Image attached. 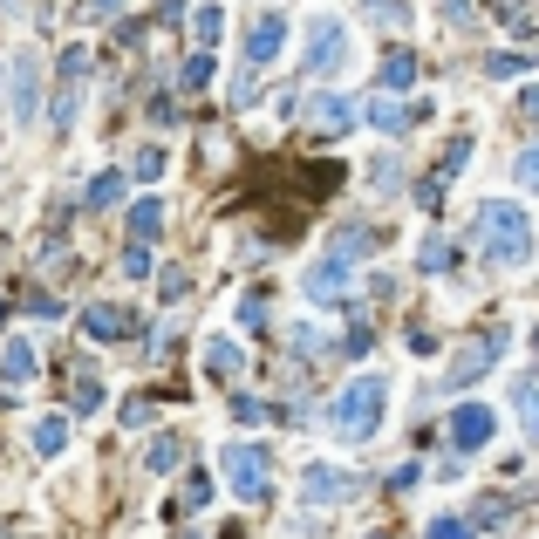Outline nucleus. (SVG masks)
<instances>
[{
  "instance_id": "obj_1",
  "label": "nucleus",
  "mask_w": 539,
  "mask_h": 539,
  "mask_svg": "<svg viewBox=\"0 0 539 539\" xmlns=\"http://www.w3.org/2000/svg\"><path fill=\"white\" fill-rule=\"evenodd\" d=\"M478 246H485V260H499V267H526V260H533V219H526L512 198H485V212H478Z\"/></svg>"
},
{
  "instance_id": "obj_2",
  "label": "nucleus",
  "mask_w": 539,
  "mask_h": 539,
  "mask_svg": "<svg viewBox=\"0 0 539 539\" xmlns=\"http://www.w3.org/2000/svg\"><path fill=\"white\" fill-rule=\"evenodd\" d=\"M383 410H389V383H383V376H355V383L335 396V410H328V430H335L342 444H362V437H376Z\"/></svg>"
},
{
  "instance_id": "obj_3",
  "label": "nucleus",
  "mask_w": 539,
  "mask_h": 539,
  "mask_svg": "<svg viewBox=\"0 0 539 539\" xmlns=\"http://www.w3.org/2000/svg\"><path fill=\"white\" fill-rule=\"evenodd\" d=\"M219 478L232 485V499L260 505L273 492V458L260 451V444H226V451H219Z\"/></svg>"
},
{
  "instance_id": "obj_4",
  "label": "nucleus",
  "mask_w": 539,
  "mask_h": 539,
  "mask_svg": "<svg viewBox=\"0 0 539 539\" xmlns=\"http://www.w3.org/2000/svg\"><path fill=\"white\" fill-rule=\"evenodd\" d=\"M499 355H505V328H485V335H471V342L451 355V369H444V389L458 396V389L485 383V376L499 369Z\"/></svg>"
},
{
  "instance_id": "obj_5",
  "label": "nucleus",
  "mask_w": 539,
  "mask_h": 539,
  "mask_svg": "<svg viewBox=\"0 0 539 539\" xmlns=\"http://www.w3.org/2000/svg\"><path fill=\"white\" fill-rule=\"evenodd\" d=\"M342 62H348V28L321 14V21L308 28V69H314V76H335Z\"/></svg>"
},
{
  "instance_id": "obj_6",
  "label": "nucleus",
  "mask_w": 539,
  "mask_h": 539,
  "mask_svg": "<svg viewBox=\"0 0 539 539\" xmlns=\"http://www.w3.org/2000/svg\"><path fill=\"white\" fill-rule=\"evenodd\" d=\"M492 430H499L492 403H458V410H451V444H458V451H485Z\"/></svg>"
},
{
  "instance_id": "obj_7",
  "label": "nucleus",
  "mask_w": 539,
  "mask_h": 539,
  "mask_svg": "<svg viewBox=\"0 0 539 539\" xmlns=\"http://www.w3.org/2000/svg\"><path fill=\"white\" fill-rule=\"evenodd\" d=\"M314 505H342L355 499V471H342V464H308V485H301Z\"/></svg>"
},
{
  "instance_id": "obj_8",
  "label": "nucleus",
  "mask_w": 539,
  "mask_h": 539,
  "mask_svg": "<svg viewBox=\"0 0 539 539\" xmlns=\"http://www.w3.org/2000/svg\"><path fill=\"white\" fill-rule=\"evenodd\" d=\"M280 48H287V21H280V14H260V21H253V41H246V62L267 69V62H280Z\"/></svg>"
},
{
  "instance_id": "obj_9",
  "label": "nucleus",
  "mask_w": 539,
  "mask_h": 539,
  "mask_svg": "<svg viewBox=\"0 0 539 539\" xmlns=\"http://www.w3.org/2000/svg\"><path fill=\"white\" fill-rule=\"evenodd\" d=\"M82 328H89V342H123V335H137V314H130V308H110V301H103V308L82 314Z\"/></svg>"
},
{
  "instance_id": "obj_10",
  "label": "nucleus",
  "mask_w": 539,
  "mask_h": 539,
  "mask_svg": "<svg viewBox=\"0 0 539 539\" xmlns=\"http://www.w3.org/2000/svg\"><path fill=\"white\" fill-rule=\"evenodd\" d=\"M348 267H355V260H335V253L314 260V267H308V294H314V301H342V294H348Z\"/></svg>"
},
{
  "instance_id": "obj_11",
  "label": "nucleus",
  "mask_w": 539,
  "mask_h": 539,
  "mask_svg": "<svg viewBox=\"0 0 539 539\" xmlns=\"http://www.w3.org/2000/svg\"><path fill=\"white\" fill-rule=\"evenodd\" d=\"M0 369H7V383H35V376H41L35 342H21V335H14V342L0 348Z\"/></svg>"
},
{
  "instance_id": "obj_12",
  "label": "nucleus",
  "mask_w": 539,
  "mask_h": 539,
  "mask_svg": "<svg viewBox=\"0 0 539 539\" xmlns=\"http://www.w3.org/2000/svg\"><path fill=\"white\" fill-rule=\"evenodd\" d=\"M157 232H164V198H137L130 205V246H151Z\"/></svg>"
},
{
  "instance_id": "obj_13",
  "label": "nucleus",
  "mask_w": 539,
  "mask_h": 539,
  "mask_svg": "<svg viewBox=\"0 0 539 539\" xmlns=\"http://www.w3.org/2000/svg\"><path fill=\"white\" fill-rule=\"evenodd\" d=\"M417 116H424V110H410V103H396V96H376V103H369V123H376V130H389V137H403Z\"/></svg>"
},
{
  "instance_id": "obj_14",
  "label": "nucleus",
  "mask_w": 539,
  "mask_h": 539,
  "mask_svg": "<svg viewBox=\"0 0 539 539\" xmlns=\"http://www.w3.org/2000/svg\"><path fill=\"white\" fill-rule=\"evenodd\" d=\"M410 82H417V48H389L383 55V89L389 96H403Z\"/></svg>"
},
{
  "instance_id": "obj_15",
  "label": "nucleus",
  "mask_w": 539,
  "mask_h": 539,
  "mask_svg": "<svg viewBox=\"0 0 539 539\" xmlns=\"http://www.w3.org/2000/svg\"><path fill=\"white\" fill-rule=\"evenodd\" d=\"M205 376H212V383H232V376H239V342L212 335V342H205Z\"/></svg>"
},
{
  "instance_id": "obj_16",
  "label": "nucleus",
  "mask_w": 539,
  "mask_h": 539,
  "mask_svg": "<svg viewBox=\"0 0 539 539\" xmlns=\"http://www.w3.org/2000/svg\"><path fill=\"white\" fill-rule=\"evenodd\" d=\"M35 55H21V62H14V116H21V123H35Z\"/></svg>"
},
{
  "instance_id": "obj_17",
  "label": "nucleus",
  "mask_w": 539,
  "mask_h": 539,
  "mask_svg": "<svg viewBox=\"0 0 539 539\" xmlns=\"http://www.w3.org/2000/svg\"><path fill=\"white\" fill-rule=\"evenodd\" d=\"M69 437H76L69 417H55V410H48V417L35 424V451H41V458H62V451H69Z\"/></svg>"
},
{
  "instance_id": "obj_18",
  "label": "nucleus",
  "mask_w": 539,
  "mask_h": 539,
  "mask_svg": "<svg viewBox=\"0 0 539 539\" xmlns=\"http://www.w3.org/2000/svg\"><path fill=\"white\" fill-rule=\"evenodd\" d=\"M82 205H89V212H110V205H123V171H96Z\"/></svg>"
},
{
  "instance_id": "obj_19",
  "label": "nucleus",
  "mask_w": 539,
  "mask_h": 539,
  "mask_svg": "<svg viewBox=\"0 0 539 539\" xmlns=\"http://www.w3.org/2000/svg\"><path fill=\"white\" fill-rule=\"evenodd\" d=\"M348 116H355V110H348L342 96H314V130H328V137H335V130H348Z\"/></svg>"
},
{
  "instance_id": "obj_20",
  "label": "nucleus",
  "mask_w": 539,
  "mask_h": 539,
  "mask_svg": "<svg viewBox=\"0 0 539 539\" xmlns=\"http://www.w3.org/2000/svg\"><path fill=\"white\" fill-rule=\"evenodd\" d=\"M69 403H76V410H96V403H103V383H96L89 362H76V389H69Z\"/></svg>"
},
{
  "instance_id": "obj_21",
  "label": "nucleus",
  "mask_w": 539,
  "mask_h": 539,
  "mask_svg": "<svg viewBox=\"0 0 539 539\" xmlns=\"http://www.w3.org/2000/svg\"><path fill=\"white\" fill-rule=\"evenodd\" d=\"M192 35L205 41V48H219V35H226V7H198V14H192Z\"/></svg>"
},
{
  "instance_id": "obj_22",
  "label": "nucleus",
  "mask_w": 539,
  "mask_h": 539,
  "mask_svg": "<svg viewBox=\"0 0 539 539\" xmlns=\"http://www.w3.org/2000/svg\"><path fill=\"white\" fill-rule=\"evenodd\" d=\"M273 301H267V287H253V294H246V301H239V321H246V328H253V335H260V328H273Z\"/></svg>"
},
{
  "instance_id": "obj_23",
  "label": "nucleus",
  "mask_w": 539,
  "mask_h": 539,
  "mask_svg": "<svg viewBox=\"0 0 539 539\" xmlns=\"http://www.w3.org/2000/svg\"><path fill=\"white\" fill-rule=\"evenodd\" d=\"M417 267H424V273H444V267H451V239H444V232H430L424 246H417Z\"/></svg>"
},
{
  "instance_id": "obj_24",
  "label": "nucleus",
  "mask_w": 539,
  "mask_h": 539,
  "mask_svg": "<svg viewBox=\"0 0 539 539\" xmlns=\"http://www.w3.org/2000/svg\"><path fill=\"white\" fill-rule=\"evenodd\" d=\"M178 458H185V444H178V437H157V444H151V458H144V464H151V471H171Z\"/></svg>"
},
{
  "instance_id": "obj_25",
  "label": "nucleus",
  "mask_w": 539,
  "mask_h": 539,
  "mask_svg": "<svg viewBox=\"0 0 539 539\" xmlns=\"http://www.w3.org/2000/svg\"><path fill=\"white\" fill-rule=\"evenodd\" d=\"M21 308L35 314V321H55V314H62V301H55L48 287H28V301H21Z\"/></svg>"
},
{
  "instance_id": "obj_26",
  "label": "nucleus",
  "mask_w": 539,
  "mask_h": 539,
  "mask_svg": "<svg viewBox=\"0 0 539 539\" xmlns=\"http://www.w3.org/2000/svg\"><path fill=\"white\" fill-rule=\"evenodd\" d=\"M130 171H137V178H144V185H151L157 171H164V151H157V144H144V151L130 157Z\"/></svg>"
},
{
  "instance_id": "obj_27",
  "label": "nucleus",
  "mask_w": 539,
  "mask_h": 539,
  "mask_svg": "<svg viewBox=\"0 0 539 539\" xmlns=\"http://www.w3.org/2000/svg\"><path fill=\"white\" fill-rule=\"evenodd\" d=\"M205 499H212V478H192V485L178 492V505H171V512H198Z\"/></svg>"
},
{
  "instance_id": "obj_28",
  "label": "nucleus",
  "mask_w": 539,
  "mask_h": 539,
  "mask_svg": "<svg viewBox=\"0 0 539 539\" xmlns=\"http://www.w3.org/2000/svg\"><path fill=\"white\" fill-rule=\"evenodd\" d=\"M178 82H185V89H205V82H212V55H192V62L178 69Z\"/></svg>"
},
{
  "instance_id": "obj_29",
  "label": "nucleus",
  "mask_w": 539,
  "mask_h": 539,
  "mask_svg": "<svg viewBox=\"0 0 539 539\" xmlns=\"http://www.w3.org/2000/svg\"><path fill=\"white\" fill-rule=\"evenodd\" d=\"M519 417H526V430L539 437V383H519Z\"/></svg>"
},
{
  "instance_id": "obj_30",
  "label": "nucleus",
  "mask_w": 539,
  "mask_h": 539,
  "mask_svg": "<svg viewBox=\"0 0 539 539\" xmlns=\"http://www.w3.org/2000/svg\"><path fill=\"white\" fill-rule=\"evenodd\" d=\"M519 185H526V192H539V144H526V151H519Z\"/></svg>"
},
{
  "instance_id": "obj_31",
  "label": "nucleus",
  "mask_w": 539,
  "mask_h": 539,
  "mask_svg": "<svg viewBox=\"0 0 539 539\" xmlns=\"http://www.w3.org/2000/svg\"><path fill=\"white\" fill-rule=\"evenodd\" d=\"M424 539H471V519H430Z\"/></svg>"
},
{
  "instance_id": "obj_32",
  "label": "nucleus",
  "mask_w": 539,
  "mask_h": 539,
  "mask_svg": "<svg viewBox=\"0 0 539 539\" xmlns=\"http://www.w3.org/2000/svg\"><path fill=\"white\" fill-rule=\"evenodd\" d=\"M123 273L144 280V273H151V246H123Z\"/></svg>"
},
{
  "instance_id": "obj_33",
  "label": "nucleus",
  "mask_w": 539,
  "mask_h": 539,
  "mask_svg": "<svg viewBox=\"0 0 539 539\" xmlns=\"http://www.w3.org/2000/svg\"><path fill=\"white\" fill-rule=\"evenodd\" d=\"M369 178H376V185H403V164H396V157H376V164H369Z\"/></svg>"
},
{
  "instance_id": "obj_34",
  "label": "nucleus",
  "mask_w": 539,
  "mask_h": 539,
  "mask_svg": "<svg viewBox=\"0 0 539 539\" xmlns=\"http://www.w3.org/2000/svg\"><path fill=\"white\" fill-rule=\"evenodd\" d=\"M232 417H239V424H260V417H267V403H253V396H239V403H232Z\"/></svg>"
},
{
  "instance_id": "obj_35",
  "label": "nucleus",
  "mask_w": 539,
  "mask_h": 539,
  "mask_svg": "<svg viewBox=\"0 0 539 539\" xmlns=\"http://www.w3.org/2000/svg\"><path fill=\"white\" fill-rule=\"evenodd\" d=\"M417 478H424V471H417V464H396V471H389V492H410V485H417Z\"/></svg>"
},
{
  "instance_id": "obj_36",
  "label": "nucleus",
  "mask_w": 539,
  "mask_h": 539,
  "mask_svg": "<svg viewBox=\"0 0 539 539\" xmlns=\"http://www.w3.org/2000/svg\"><path fill=\"white\" fill-rule=\"evenodd\" d=\"M369 14L376 21H403V0H369Z\"/></svg>"
},
{
  "instance_id": "obj_37",
  "label": "nucleus",
  "mask_w": 539,
  "mask_h": 539,
  "mask_svg": "<svg viewBox=\"0 0 539 539\" xmlns=\"http://www.w3.org/2000/svg\"><path fill=\"white\" fill-rule=\"evenodd\" d=\"M89 7V21H103V14H123V0H82Z\"/></svg>"
},
{
  "instance_id": "obj_38",
  "label": "nucleus",
  "mask_w": 539,
  "mask_h": 539,
  "mask_svg": "<svg viewBox=\"0 0 539 539\" xmlns=\"http://www.w3.org/2000/svg\"><path fill=\"white\" fill-rule=\"evenodd\" d=\"M519 110H526V116H539V82L526 89V96H519Z\"/></svg>"
},
{
  "instance_id": "obj_39",
  "label": "nucleus",
  "mask_w": 539,
  "mask_h": 539,
  "mask_svg": "<svg viewBox=\"0 0 539 539\" xmlns=\"http://www.w3.org/2000/svg\"><path fill=\"white\" fill-rule=\"evenodd\" d=\"M533 348H539V328H533Z\"/></svg>"
}]
</instances>
